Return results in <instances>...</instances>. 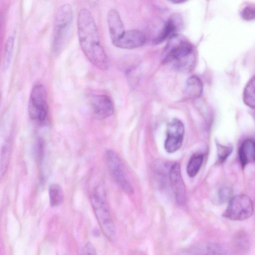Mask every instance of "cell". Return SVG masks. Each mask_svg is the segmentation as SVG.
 Listing matches in <instances>:
<instances>
[{
	"instance_id": "cell-1",
	"label": "cell",
	"mask_w": 255,
	"mask_h": 255,
	"mask_svg": "<svg viewBox=\"0 0 255 255\" xmlns=\"http://www.w3.org/2000/svg\"><path fill=\"white\" fill-rule=\"evenodd\" d=\"M77 25L79 44L87 59L98 69L107 70L109 67L108 58L94 19L88 9L83 8L79 10Z\"/></svg>"
},
{
	"instance_id": "cell-2",
	"label": "cell",
	"mask_w": 255,
	"mask_h": 255,
	"mask_svg": "<svg viewBox=\"0 0 255 255\" xmlns=\"http://www.w3.org/2000/svg\"><path fill=\"white\" fill-rule=\"evenodd\" d=\"M195 61L194 49L191 43L178 34L168 39L162 54V63L170 64L180 71L192 69Z\"/></svg>"
},
{
	"instance_id": "cell-3",
	"label": "cell",
	"mask_w": 255,
	"mask_h": 255,
	"mask_svg": "<svg viewBox=\"0 0 255 255\" xmlns=\"http://www.w3.org/2000/svg\"><path fill=\"white\" fill-rule=\"evenodd\" d=\"M73 17L72 7L68 3L62 5L56 13L51 42V49L55 55L62 51L67 41Z\"/></svg>"
},
{
	"instance_id": "cell-4",
	"label": "cell",
	"mask_w": 255,
	"mask_h": 255,
	"mask_svg": "<svg viewBox=\"0 0 255 255\" xmlns=\"http://www.w3.org/2000/svg\"><path fill=\"white\" fill-rule=\"evenodd\" d=\"M92 208L99 225L105 234L112 239L115 234V226L106 202L105 193L101 187H94L90 193Z\"/></svg>"
},
{
	"instance_id": "cell-5",
	"label": "cell",
	"mask_w": 255,
	"mask_h": 255,
	"mask_svg": "<svg viewBox=\"0 0 255 255\" xmlns=\"http://www.w3.org/2000/svg\"><path fill=\"white\" fill-rule=\"evenodd\" d=\"M28 113L30 119L38 124H44L47 122V93L41 84H35L31 89L28 103Z\"/></svg>"
},
{
	"instance_id": "cell-6",
	"label": "cell",
	"mask_w": 255,
	"mask_h": 255,
	"mask_svg": "<svg viewBox=\"0 0 255 255\" xmlns=\"http://www.w3.org/2000/svg\"><path fill=\"white\" fill-rule=\"evenodd\" d=\"M105 158L110 174L120 188L128 194L133 193V189L125 168L118 155L113 150H107Z\"/></svg>"
},
{
	"instance_id": "cell-7",
	"label": "cell",
	"mask_w": 255,
	"mask_h": 255,
	"mask_svg": "<svg viewBox=\"0 0 255 255\" xmlns=\"http://www.w3.org/2000/svg\"><path fill=\"white\" fill-rule=\"evenodd\" d=\"M254 205L249 196L239 194L232 197L223 216L229 220L243 221L252 216Z\"/></svg>"
},
{
	"instance_id": "cell-8",
	"label": "cell",
	"mask_w": 255,
	"mask_h": 255,
	"mask_svg": "<svg viewBox=\"0 0 255 255\" xmlns=\"http://www.w3.org/2000/svg\"><path fill=\"white\" fill-rule=\"evenodd\" d=\"M184 131V125L180 120L173 119L169 123L164 142V148L168 153H173L180 148L183 140Z\"/></svg>"
},
{
	"instance_id": "cell-9",
	"label": "cell",
	"mask_w": 255,
	"mask_h": 255,
	"mask_svg": "<svg viewBox=\"0 0 255 255\" xmlns=\"http://www.w3.org/2000/svg\"><path fill=\"white\" fill-rule=\"evenodd\" d=\"M169 180L175 198L179 205L184 204L186 188L183 180L179 163L175 162L168 169Z\"/></svg>"
},
{
	"instance_id": "cell-10",
	"label": "cell",
	"mask_w": 255,
	"mask_h": 255,
	"mask_svg": "<svg viewBox=\"0 0 255 255\" xmlns=\"http://www.w3.org/2000/svg\"><path fill=\"white\" fill-rule=\"evenodd\" d=\"M90 105L95 118L105 119L114 113V106L111 98L105 94L93 95L90 100Z\"/></svg>"
},
{
	"instance_id": "cell-11",
	"label": "cell",
	"mask_w": 255,
	"mask_h": 255,
	"mask_svg": "<svg viewBox=\"0 0 255 255\" xmlns=\"http://www.w3.org/2000/svg\"><path fill=\"white\" fill-rule=\"evenodd\" d=\"M145 41L146 36L142 31L132 29L125 31L114 45L123 49H132L141 46Z\"/></svg>"
},
{
	"instance_id": "cell-12",
	"label": "cell",
	"mask_w": 255,
	"mask_h": 255,
	"mask_svg": "<svg viewBox=\"0 0 255 255\" xmlns=\"http://www.w3.org/2000/svg\"><path fill=\"white\" fill-rule=\"evenodd\" d=\"M183 24L182 17L178 14H173L164 24L159 35L154 39L155 44H159L167 39L177 34Z\"/></svg>"
},
{
	"instance_id": "cell-13",
	"label": "cell",
	"mask_w": 255,
	"mask_h": 255,
	"mask_svg": "<svg viewBox=\"0 0 255 255\" xmlns=\"http://www.w3.org/2000/svg\"><path fill=\"white\" fill-rule=\"evenodd\" d=\"M107 22L111 39L114 45L126 31L120 15L116 9L112 8L109 11Z\"/></svg>"
},
{
	"instance_id": "cell-14",
	"label": "cell",
	"mask_w": 255,
	"mask_h": 255,
	"mask_svg": "<svg viewBox=\"0 0 255 255\" xmlns=\"http://www.w3.org/2000/svg\"><path fill=\"white\" fill-rule=\"evenodd\" d=\"M223 248L215 243L196 245L181 250L178 255H221Z\"/></svg>"
},
{
	"instance_id": "cell-15",
	"label": "cell",
	"mask_w": 255,
	"mask_h": 255,
	"mask_svg": "<svg viewBox=\"0 0 255 255\" xmlns=\"http://www.w3.org/2000/svg\"><path fill=\"white\" fill-rule=\"evenodd\" d=\"M239 157L243 167L255 161V141L248 138L245 140L239 148Z\"/></svg>"
},
{
	"instance_id": "cell-16",
	"label": "cell",
	"mask_w": 255,
	"mask_h": 255,
	"mask_svg": "<svg viewBox=\"0 0 255 255\" xmlns=\"http://www.w3.org/2000/svg\"><path fill=\"white\" fill-rule=\"evenodd\" d=\"M243 100L247 106L255 109V76L246 85L243 93Z\"/></svg>"
},
{
	"instance_id": "cell-17",
	"label": "cell",
	"mask_w": 255,
	"mask_h": 255,
	"mask_svg": "<svg viewBox=\"0 0 255 255\" xmlns=\"http://www.w3.org/2000/svg\"><path fill=\"white\" fill-rule=\"evenodd\" d=\"M203 84L201 79L192 76L188 78L186 86V93L192 98H198L202 93Z\"/></svg>"
},
{
	"instance_id": "cell-18",
	"label": "cell",
	"mask_w": 255,
	"mask_h": 255,
	"mask_svg": "<svg viewBox=\"0 0 255 255\" xmlns=\"http://www.w3.org/2000/svg\"><path fill=\"white\" fill-rule=\"evenodd\" d=\"M234 248L238 255H244L249 251V240L247 235L244 232L235 235L233 242Z\"/></svg>"
},
{
	"instance_id": "cell-19",
	"label": "cell",
	"mask_w": 255,
	"mask_h": 255,
	"mask_svg": "<svg viewBox=\"0 0 255 255\" xmlns=\"http://www.w3.org/2000/svg\"><path fill=\"white\" fill-rule=\"evenodd\" d=\"M204 160V154L195 153L190 157L187 166V173L191 178L195 177L199 172Z\"/></svg>"
},
{
	"instance_id": "cell-20",
	"label": "cell",
	"mask_w": 255,
	"mask_h": 255,
	"mask_svg": "<svg viewBox=\"0 0 255 255\" xmlns=\"http://www.w3.org/2000/svg\"><path fill=\"white\" fill-rule=\"evenodd\" d=\"M50 205L57 207L62 203L64 194L61 187L57 184L50 185L48 189Z\"/></svg>"
},
{
	"instance_id": "cell-21",
	"label": "cell",
	"mask_w": 255,
	"mask_h": 255,
	"mask_svg": "<svg viewBox=\"0 0 255 255\" xmlns=\"http://www.w3.org/2000/svg\"><path fill=\"white\" fill-rule=\"evenodd\" d=\"M14 39L12 36H9L6 40L3 57V68H8L12 58L14 47Z\"/></svg>"
},
{
	"instance_id": "cell-22",
	"label": "cell",
	"mask_w": 255,
	"mask_h": 255,
	"mask_svg": "<svg viewBox=\"0 0 255 255\" xmlns=\"http://www.w3.org/2000/svg\"><path fill=\"white\" fill-rule=\"evenodd\" d=\"M10 154V144L5 143L1 148L0 155V177L5 173L8 165Z\"/></svg>"
},
{
	"instance_id": "cell-23",
	"label": "cell",
	"mask_w": 255,
	"mask_h": 255,
	"mask_svg": "<svg viewBox=\"0 0 255 255\" xmlns=\"http://www.w3.org/2000/svg\"><path fill=\"white\" fill-rule=\"evenodd\" d=\"M217 156L219 162H223L231 154L233 147L231 145H224L219 143H216Z\"/></svg>"
},
{
	"instance_id": "cell-24",
	"label": "cell",
	"mask_w": 255,
	"mask_h": 255,
	"mask_svg": "<svg viewBox=\"0 0 255 255\" xmlns=\"http://www.w3.org/2000/svg\"><path fill=\"white\" fill-rule=\"evenodd\" d=\"M241 16L247 21L255 19V5H248L245 6L241 11Z\"/></svg>"
},
{
	"instance_id": "cell-25",
	"label": "cell",
	"mask_w": 255,
	"mask_h": 255,
	"mask_svg": "<svg viewBox=\"0 0 255 255\" xmlns=\"http://www.w3.org/2000/svg\"><path fill=\"white\" fill-rule=\"evenodd\" d=\"M231 194V189L229 187H221L218 193L219 200L222 203L229 201L232 198Z\"/></svg>"
},
{
	"instance_id": "cell-26",
	"label": "cell",
	"mask_w": 255,
	"mask_h": 255,
	"mask_svg": "<svg viewBox=\"0 0 255 255\" xmlns=\"http://www.w3.org/2000/svg\"><path fill=\"white\" fill-rule=\"evenodd\" d=\"M34 150L36 159L41 165L44 155V143L42 140L39 139L37 141Z\"/></svg>"
},
{
	"instance_id": "cell-27",
	"label": "cell",
	"mask_w": 255,
	"mask_h": 255,
	"mask_svg": "<svg viewBox=\"0 0 255 255\" xmlns=\"http://www.w3.org/2000/svg\"><path fill=\"white\" fill-rule=\"evenodd\" d=\"M81 255H97V253L94 246L88 242L83 248Z\"/></svg>"
},
{
	"instance_id": "cell-28",
	"label": "cell",
	"mask_w": 255,
	"mask_h": 255,
	"mask_svg": "<svg viewBox=\"0 0 255 255\" xmlns=\"http://www.w3.org/2000/svg\"><path fill=\"white\" fill-rule=\"evenodd\" d=\"M184 1H182V0H176V1H174V0H172L171 1V2H173V3H182V2H183Z\"/></svg>"
}]
</instances>
